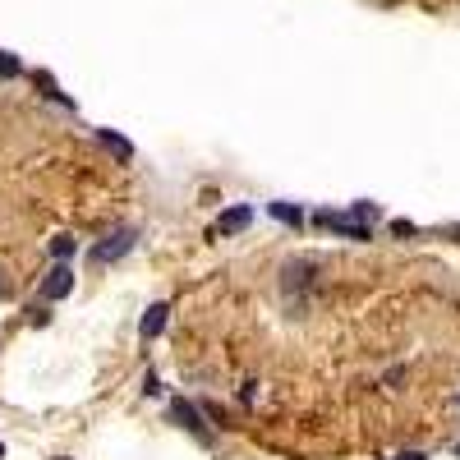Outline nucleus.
I'll return each instance as SVG.
<instances>
[{
	"label": "nucleus",
	"mask_w": 460,
	"mask_h": 460,
	"mask_svg": "<svg viewBox=\"0 0 460 460\" xmlns=\"http://www.w3.org/2000/svg\"><path fill=\"white\" fill-rule=\"evenodd\" d=\"M37 87H42V92H46V97H51V102H60V106H74V102H70V97H65V92H60V87H55V78H51V74H37Z\"/></svg>",
	"instance_id": "9d476101"
},
{
	"label": "nucleus",
	"mask_w": 460,
	"mask_h": 460,
	"mask_svg": "<svg viewBox=\"0 0 460 460\" xmlns=\"http://www.w3.org/2000/svg\"><path fill=\"white\" fill-rule=\"evenodd\" d=\"M134 240H139V230H134V226H124V230H111L102 244H92V253H87V258H92L97 267H102V262H115V258H124V253L134 249Z\"/></svg>",
	"instance_id": "f257e3e1"
},
{
	"label": "nucleus",
	"mask_w": 460,
	"mask_h": 460,
	"mask_svg": "<svg viewBox=\"0 0 460 460\" xmlns=\"http://www.w3.org/2000/svg\"><path fill=\"white\" fill-rule=\"evenodd\" d=\"M171 414H175V419H180V424H184V428H189V433H198V437H203V442H212V433H208V428H203V414H198V410H193V405H189V400H175V405H171Z\"/></svg>",
	"instance_id": "39448f33"
},
{
	"label": "nucleus",
	"mask_w": 460,
	"mask_h": 460,
	"mask_svg": "<svg viewBox=\"0 0 460 460\" xmlns=\"http://www.w3.org/2000/svg\"><path fill=\"white\" fill-rule=\"evenodd\" d=\"M267 212H272L277 221H286V226H304V212L290 208V203H267Z\"/></svg>",
	"instance_id": "6e6552de"
},
{
	"label": "nucleus",
	"mask_w": 460,
	"mask_h": 460,
	"mask_svg": "<svg viewBox=\"0 0 460 460\" xmlns=\"http://www.w3.org/2000/svg\"><path fill=\"white\" fill-rule=\"evenodd\" d=\"M400 460H424V456H419V451H410V456H400Z\"/></svg>",
	"instance_id": "4468645a"
},
{
	"label": "nucleus",
	"mask_w": 460,
	"mask_h": 460,
	"mask_svg": "<svg viewBox=\"0 0 460 460\" xmlns=\"http://www.w3.org/2000/svg\"><path fill=\"white\" fill-rule=\"evenodd\" d=\"M55 460H70V456H55Z\"/></svg>",
	"instance_id": "dca6fc26"
},
{
	"label": "nucleus",
	"mask_w": 460,
	"mask_h": 460,
	"mask_svg": "<svg viewBox=\"0 0 460 460\" xmlns=\"http://www.w3.org/2000/svg\"><path fill=\"white\" fill-rule=\"evenodd\" d=\"M51 253H55V262H70L74 253H78V240H74V235H55V240H51Z\"/></svg>",
	"instance_id": "1a4fd4ad"
},
{
	"label": "nucleus",
	"mask_w": 460,
	"mask_h": 460,
	"mask_svg": "<svg viewBox=\"0 0 460 460\" xmlns=\"http://www.w3.org/2000/svg\"><path fill=\"white\" fill-rule=\"evenodd\" d=\"M318 226H327V230L346 235V240H373V230H368L364 221H355V217H341V212H318Z\"/></svg>",
	"instance_id": "f03ea898"
},
{
	"label": "nucleus",
	"mask_w": 460,
	"mask_h": 460,
	"mask_svg": "<svg viewBox=\"0 0 460 460\" xmlns=\"http://www.w3.org/2000/svg\"><path fill=\"white\" fill-rule=\"evenodd\" d=\"M456 451H460V446H456Z\"/></svg>",
	"instance_id": "f3484780"
},
{
	"label": "nucleus",
	"mask_w": 460,
	"mask_h": 460,
	"mask_svg": "<svg viewBox=\"0 0 460 460\" xmlns=\"http://www.w3.org/2000/svg\"><path fill=\"white\" fill-rule=\"evenodd\" d=\"M166 313H171V309H166V304H152L148 313H143V322H139V336H143V341L161 336V327H166Z\"/></svg>",
	"instance_id": "423d86ee"
},
{
	"label": "nucleus",
	"mask_w": 460,
	"mask_h": 460,
	"mask_svg": "<svg viewBox=\"0 0 460 460\" xmlns=\"http://www.w3.org/2000/svg\"><path fill=\"white\" fill-rule=\"evenodd\" d=\"M18 70H23V65H18V60H14V55H9V51H0V78H14Z\"/></svg>",
	"instance_id": "9b49d317"
},
{
	"label": "nucleus",
	"mask_w": 460,
	"mask_h": 460,
	"mask_svg": "<svg viewBox=\"0 0 460 460\" xmlns=\"http://www.w3.org/2000/svg\"><path fill=\"white\" fill-rule=\"evenodd\" d=\"M249 221H253V208H226L217 217V226H212V235H240L249 230Z\"/></svg>",
	"instance_id": "20e7f679"
},
{
	"label": "nucleus",
	"mask_w": 460,
	"mask_h": 460,
	"mask_svg": "<svg viewBox=\"0 0 460 460\" xmlns=\"http://www.w3.org/2000/svg\"><path fill=\"white\" fill-rule=\"evenodd\" d=\"M9 295H14V281H9V272L0 267V299H9Z\"/></svg>",
	"instance_id": "f8f14e48"
},
{
	"label": "nucleus",
	"mask_w": 460,
	"mask_h": 460,
	"mask_svg": "<svg viewBox=\"0 0 460 460\" xmlns=\"http://www.w3.org/2000/svg\"><path fill=\"white\" fill-rule=\"evenodd\" d=\"M74 290V272H70V262H55L51 272H46V281H42V295L46 299H65Z\"/></svg>",
	"instance_id": "7ed1b4c3"
},
{
	"label": "nucleus",
	"mask_w": 460,
	"mask_h": 460,
	"mask_svg": "<svg viewBox=\"0 0 460 460\" xmlns=\"http://www.w3.org/2000/svg\"><path fill=\"white\" fill-rule=\"evenodd\" d=\"M391 235H400V240H405V235H414V226H410V221H391Z\"/></svg>",
	"instance_id": "ddd939ff"
},
{
	"label": "nucleus",
	"mask_w": 460,
	"mask_h": 460,
	"mask_svg": "<svg viewBox=\"0 0 460 460\" xmlns=\"http://www.w3.org/2000/svg\"><path fill=\"white\" fill-rule=\"evenodd\" d=\"M97 139H102V143H106V148H111L115 156H124V161L134 156V143H129V139H120V134H111V129H97Z\"/></svg>",
	"instance_id": "0eeeda50"
},
{
	"label": "nucleus",
	"mask_w": 460,
	"mask_h": 460,
	"mask_svg": "<svg viewBox=\"0 0 460 460\" xmlns=\"http://www.w3.org/2000/svg\"><path fill=\"white\" fill-rule=\"evenodd\" d=\"M0 460H5V446H0Z\"/></svg>",
	"instance_id": "2eb2a0df"
}]
</instances>
